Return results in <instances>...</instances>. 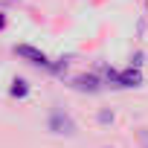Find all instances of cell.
Listing matches in <instances>:
<instances>
[{
	"label": "cell",
	"mask_w": 148,
	"mask_h": 148,
	"mask_svg": "<svg viewBox=\"0 0 148 148\" xmlns=\"http://www.w3.org/2000/svg\"><path fill=\"white\" fill-rule=\"evenodd\" d=\"M49 128H52L55 134H73V131H76V128H73V122H70V116H67V113H61V110H55V113H52Z\"/></svg>",
	"instance_id": "cell-1"
},
{
	"label": "cell",
	"mask_w": 148,
	"mask_h": 148,
	"mask_svg": "<svg viewBox=\"0 0 148 148\" xmlns=\"http://www.w3.org/2000/svg\"><path fill=\"white\" fill-rule=\"evenodd\" d=\"M15 52H18L21 58H29L32 64H47V55H44V52H38V49H32V47H26V44H23V47H18Z\"/></svg>",
	"instance_id": "cell-2"
},
{
	"label": "cell",
	"mask_w": 148,
	"mask_h": 148,
	"mask_svg": "<svg viewBox=\"0 0 148 148\" xmlns=\"http://www.w3.org/2000/svg\"><path fill=\"white\" fill-rule=\"evenodd\" d=\"M96 76H82V79H76V87H82V90H96Z\"/></svg>",
	"instance_id": "cell-3"
},
{
	"label": "cell",
	"mask_w": 148,
	"mask_h": 148,
	"mask_svg": "<svg viewBox=\"0 0 148 148\" xmlns=\"http://www.w3.org/2000/svg\"><path fill=\"white\" fill-rule=\"evenodd\" d=\"M116 79H119V82H122L125 87H131V84H136V82H139V73L128 70V73H122V76H116Z\"/></svg>",
	"instance_id": "cell-4"
},
{
	"label": "cell",
	"mask_w": 148,
	"mask_h": 148,
	"mask_svg": "<svg viewBox=\"0 0 148 148\" xmlns=\"http://www.w3.org/2000/svg\"><path fill=\"white\" fill-rule=\"evenodd\" d=\"M12 93H15V96H26V82H21V79H18V82H15V87H12Z\"/></svg>",
	"instance_id": "cell-5"
},
{
	"label": "cell",
	"mask_w": 148,
	"mask_h": 148,
	"mask_svg": "<svg viewBox=\"0 0 148 148\" xmlns=\"http://www.w3.org/2000/svg\"><path fill=\"white\" fill-rule=\"evenodd\" d=\"M139 142H142V148H148V128L139 131Z\"/></svg>",
	"instance_id": "cell-6"
},
{
	"label": "cell",
	"mask_w": 148,
	"mask_h": 148,
	"mask_svg": "<svg viewBox=\"0 0 148 148\" xmlns=\"http://www.w3.org/2000/svg\"><path fill=\"white\" fill-rule=\"evenodd\" d=\"M0 26H3V18H0Z\"/></svg>",
	"instance_id": "cell-7"
}]
</instances>
